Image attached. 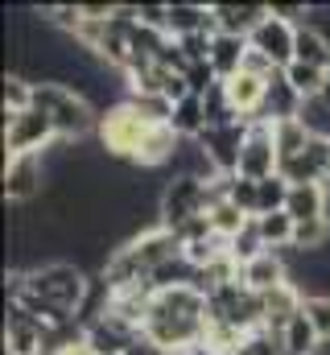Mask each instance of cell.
Instances as JSON below:
<instances>
[{"instance_id": "12", "label": "cell", "mask_w": 330, "mask_h": 355, "mask_svg": "<svg viewBox=\"0 0 330 355\" xmlns=\"http://www.w3.org/2000/svg\"><path fill=\"white\" fill-rule=\"evenodd\" d=\"M194 33H219L215 25V4H198V0H173L169 4V37H194Z\"/></svg>"}, {"instance_id": "11", "label": "cell", "mask_w": 330, "mask_h": 355, "mask_svg": "<svg viewBox=\"0 0 330 355\" xmlns=\"http://www.w3.org/2000/svg\"><path fill=\"white\" fill-rule=\"evenodd\" d=\"M240 281H244V285L252 289V293H256V297H264V293H272L277 285L293 281V277H289V248H285V252H277V248L260 252L252 265H244Z\"/></svg>"}, {"instance_id": "32", "label": "cell", "mask_w": 330, "mask_h": 355, "mask_svg": "<svg viewBox=\"0 0 330 355\" xmlns=\"http://www.w3.org/2000/svg\"><path fill=\"white\" fill-rule=\"evenodd\" d=\"M327 99H330V83H327Z\"/></svg>"}, {"instance_id": "30", "label": "cell", "mask_w": 330, "mask_h": 355, "mask_svg": "<svg viewBox=\"0 0 330 355\" xmlns=\"http://www.w3.org/2000/svg\"><path fill=\"white\" fill-rule=\"evenodd\" d=\"M244 215L256 219V211H260V202H256V182H248V178H232V194H227Z\"/></svg>"}, {"instance_id": "29", "label": "cell", "mask_w": 330, "mask_h": 355, "mask_svg": "<svg viewBox=\"0 0 330 355\" xmlns=\"http://www.w3.org/2000/svg\"><path fill=\"white\" fill-rule=\"evenodd\" d=\"M306 318L314 322L318 339L330 343V293H306Z\"/></svg>"}, {"instance_id": "1", "label": "cell", "mask_w": 330, "mask_h": 355, "mask_svg": "<svg viewBox=\"0 0 330 355\" xmlns=\"http://www.w3.org/2000/svg\"><path fill=\"white\" fill-rule=\"evenodd\" d=\"M33 107L46 112L58 128V141H71V145L82 137H95V128H99L95 103L67 83H33Z\"/></svg>"}, {"instance_id": "19", "label": "cell", "mask_w": 330, "mask_h": 355, "mask_svg": "<svg viewBox=\"0 0 330 355\" xmlns=\"http://www.w3.org/2000/svg\"><path fill=\"white\" fill-rule=\"evenodd\" d=\"M285 83L297 91L302 99H314V95H327V83H330V71L322 67H310V62H289L285 71Z\"/></svg>"}, {"instance_id": "27", "label": "cell", "mask_w": 330, "mask_h": 355, "mask_svg": "<svg viewBox=\"0 0 330 355\" xmlns=\"http://www.w3.org/2000/svg\"><path fill=\"white\" fill-rule=\"evenodd\" d=\"M285 198H289V182L277 174V178H264V182H256V202H260V211L256 215H268V211H285Z\"/></svg>"}, {"instance_id": "17", "label": "cell", "mask_w": 330, "mask_h": 355, "mask_svg": "<svg viewBox=\"0 0 330 355\" xmlns=\"http://www.w3.org/2000/svg\"><path fill=\"white\" fill-rule=\"evenodd\" d=\"M244 54H248V37L215 33V42H211V67H215V75H219L223 83L244 71Z\"/></svg>"}, {"instance_id": "13", "label": "cell", "mask_w": 330, "mask_h": 355, "mask_svg": "<svg viewBox=\"0 0 330 355\" xmlns=\"http://www.w3.org/2000/svg\"><path fill=\"white\" fill-rule=\"evenodd\" d=\"M330 207V186L318 182H302V186H289V198H285V215L293 223H306V219H322Z\"/></svg>"}, {"instance_id": "7", "label": "cell", "mask_w": 330, "mask_h": 355, "mask_svg": "<svg viewBox=\"0 0 330 355\" xmlns=\"http://www.w3.org/2000/svg\"><path fill=\"white\" fill-rule=\"evenodd\" d=\"M120 248L132 257V265L141 268L145 277H153L157 268L182 261V240H177V232H169L165 223H153L149 232H141L137 240H128V244H120Z\"/></svg>"}, {"instance_id": "24", "label": "cell", "mask_w": 330, "mask_h": 355, "mask_svg": "<svg viewBox=\"0 0 330 355\" xmlns=\"http://www.w3.org/2000/svg\"><path fill=\"white\" fill-rule=\"evenodd\" d=\"M29 107H33V79L8 71V79H4V116H21Z\"/></svg>"}, {"instance_id": "21", "label": "cell", "mask_w": 330, "mask_h": 355, "mask_svg": "<svg viewBox=\"0 0 330 355\" xmlns=\"http://www.w3.org/2000/svg\"><path fill=\"white\" fill-rule=\"evenodd\" d=\"M256 227H260V236H264V248H277V252H285V248H293V219L285 215V211H268V215H256Z\"/></svg>"}, {"instance_id": "2", "label": "cell", "mask_w": 330, "mask_h": 355, "mask_svg": "<svg viewBox=\"0 0 330 355\" xmlns=\"http://www.w3.org/2000/svg\"><path fill=\"white\" fill-rule=\"evenodd\" d=\"M153 124H145V116L124 99L116 107H103L99 112V128H95V141L107 157H120V162H137L145 137H149Z\"/></svg>"}, {"instance_id": "8", "label": "cell", "mask_w": 330, "mask_h": 355, "mask_svg": "<svg viewBox=\"0 0 330 355\" xmlns=\"http://www.w3.org/2000/svg\"><path fill=\"white\" fill-rule=\"evenodd\" d=\"M248 46H252L256 54H264L277 71H285V67L293 62V50H297V25H289V21H281V17H272V8H268V17L252 29Z\"/></svg>"}, {"instance_id": "15", "label": "cell", "mask_w": 330, "mask_h": 355, "mask_svg": "<svg viewBox=\"0 0 330 355\" xmlns=\"http://www.w3.org/2000/svg\"><path fill=\"white\" fill-rule=\"evenodd\" d=\"M227 87V99H232V107L244 116V120H256L260 112H264V99H268V83L264 79H256V75H236V79H227L223 83Z\"/></svg>"}, {"instance_id": "14", "label": "cell", "mask_w": 330, "mask_h": 355, "mask_svg": "<svg viewBox=\"0 0 330 355\" xmlns=\"http://www.w3.org/2000/svg\"><path fill=\"white\" fill-rule=\"evenodd\" d=\"M177 149H182V137H177L169 124L149 128V137H145V145H141V153H137V162H132V166H141V170H162V166H173Z\"/></svg>"}, {"instance_id": "26", "label": "cell", "mask_w": 330, "mask_h": 355, "mask_svg": "<svg viewBox=\"0 0 330 355\" xmlns=\"http://www.w3.org/2000/svg\"><path fill=\"white\" fill-rule=\"evenodd\" d=\"M277 128V153H281V162L285 157H297L306 145H310V132L302 128V120H281V124H272Z\"/></svg>"}, {"instance_id": "16", "label": "cell", "mask_w": 330, "mask_h": 355, "mask_svg": "<svg viewBox=\"0 0 330 355\" xmlns=\"http://www.w3.org/2000/svg\"><path fill=\"white\" fill-rule=\"evenodd\" d=\"M268 17V4H215V25L219 33L252 37V29Z\"/></svg>"}, {"instance_id": "6", "label": "cell", "mask_w": 330, "mask_h": 355, "mask_svg": "<svg viewBox=\"0 0 330 355\" xmlns=\"http://www.w3.org/2000/svg\"><path fill=\"white\" fill-rule=\"evenodd\" d=\"M46 157L37 153H21V157H4V198L12 207H29L46 194Z\"/></svg>"}, {"instance_id": "25", "label": "cell", "mask_w": 330, "mask_h": 355, "mask_svg": "<svg viewBox=\"0 0 330 355\" xmlns=\"http://www.w3.org/2000/svg\"><path fill=\"white\" fill-rule=\"evenodd\" d=\"M260 252H268V248H264V236H260L256 219H248L244 232H240V236H232V261L244 268V265H252V261H256Z\"/></svg>"}, {"instance_id": "23", "label": "cell", "mask_w": 330, "mask_h": 355, "mask_svg": "<svg viewBox=\"0 0 330 355\" xmlns=\"http://www.w3.org/2000/svg\"><path fill=\"white\" fill-rule=\"evenodd\" d=\"M207 219H211V232H215V236L232 240V236H240V232H244V223L252 219V215H244V211H240L232 198H219V202H211Z\"/></svg>"}, {"instance_id": "22", "label": "cell", "mask_w": 330, "mask_h": 355, "mask_svg": "<svg viewBox=\"0 0 330 355\" xmlns=\"http://www.w3.org/2000/svg\"><path fill=\"white\" fill-rule=\"evenodd\" d=\"M297 120H302V128L310 132V141H327V145H330V99H327V95L302 99Z\"/></svg>"}, {"instance_id": "10", "label": "cell", "mask_w": 330, "mask_h": 355, "mask_svg": "<svg viewBox=\"0 0 330 355\" xmlns=\"http://www.w3.org/2000/svg\"><path fill=\"white\" fill-rule=\"evenodd\" d=\"M281 178H285L289 186H302V182L327 186L330 182V145L327 141H310L297 157H285V162H281Z\"/></svg>"}, {"instance_id": "28", "label": "cell", "mask_w": 330, "mask_h": 355, "mask_svg": "<svg viewBox=\"0 0 330 355\" xmlns=\"http://www.w3.org/2000/svg\"><path fill=\"white\" fill-rule=\"evenodd\" d=\"M240 355H285V347H281V335H277V331L256 327V331H248V335H244Z\"/></svg>"}, {"instance_id": "5", "label": "cell", "mask_w": 330, "mask_h": 355, "mask_svg": "<svg viewBox=\"0 0 330 355\" xmlns=\"http://www.w3.org/2000/svg\"><path fill=\"white\" fill-rule=\"evenodd\" d=\"M281 174V153H277V128L268 120H252L248 124V141L240 149V166H236V178H248V182H264V178Z\"/></svg>"}, {"instance_id": "9", "label": "cell", "mask_w": 330, "mask_h": 355, "mask_svg": "<svg viewBox=\"0 0 330 355\" xmlns=\"http://www.w3.org/2000/svg\"><path fill=\"white\" fill-rule=\"evenodd\" d=\"M248 124H252V120L227 124V128H207V132L198 137V149L207 153V162H211L223 178H232L236 166H240V149H244V141H248Z\"/></svg>"}, {"instance_id": "31", "label": "cell", "mask_w": 330, "mask_h": 355, "mask_svg": "<svg viewBox=\"0 0 330 355\" xmlns=\"http://www.w3.org/2000/svg\"><path fill=\"white\" fill-rule=\"evenodd\" d=\"M124 355H169V352H165L162 343H153V339L141 331V335H132V343L124 347Z\"/></svg>"}, {"instance_id": "4", "label": "cell", "mask_w": 330, "mask_h": 355, "mask_svg": "<svg viewBox=\"0 0 330 355\" xmlns=\"http://www.w3.org/2000/svg\"><path fill=\"white\" fill-rule=\"evenodd\" d=\"M58 141V128L46 112L29 107L21 116H4V153L8 157H21V153H50Z\"/></svg>"}, {"instance_id": "18", "label": "cell", "mask_w": 330, "mask_h": 355, "mask_svg": "<svg viewBox=\"0 0 330 355\" xmlns=\"http://www.w3.org/2000/svg\"><path fill=\"white\" fill-rule=\"evenodd\" d=\"M293 62H310V67L330 71V42H327V33H322L314 21L297 25V50H293Z\"/></svg>"}, {"instance_id": "3", "label": "cell", "mask_w": 330, "mask_h": 355, "mask_svg": "<svg viewBox=\"0 0 330 355\" xmlns=\"http://www.w3.org/2000/svg\"><path fill=\"white\" fill-rule=\"evenodd\" d=\"M207 211H211V190L194 174H173L157 198V223H165L169 232H182L186 223L202 219Z\"/></svg>"}, {"instance_id": "20", "label": "cell", "mask_w": 330, "mask_h": 355, "mask_svg": "<svg viewBox=\"0 0 330 355\" xmlns=\"http://www.w3.org/2000/svg\"><path fill=\"white\" fill-rule=\"evenodd\" d=\"M182 141H198L202 132H207V112H202V99L198 95H190V99H182L177 107H173V124H169Z\"/></svg>"}]
</instances>
